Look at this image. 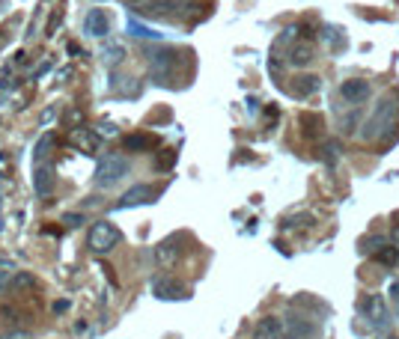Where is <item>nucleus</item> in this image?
Masks as SVG:
<instances>
[{
	"label": "nucleus",
	"instance_id": "8",
	"mask_svg": "<svg viewBox=\"0 0 399 339\" xmlns=\"http://www.w3.org/2000/svg\"><path fill=\"white\" fill-rule=\"evenodd\" d=\"M176 51H155L152 54V74L158 84H167L173 78V72H176Z\"/></svg>",
	"mask_w": 399,
	"mask_h": 339
},
{
	"label": "nucleus",
	"instance_id": "4",
	"mask_svg": "<svg viewBox=\"0 0 399 339\" xmlns=\"http://www.w3.org/2000/svg\"><path fill=\"white\" fill-rule=\"evenodd\" d=\"M119 230L114 223H107V220H102V223H93V230H90V238H86V244H90V250L93 253H110L117 244H119Z\"/></svg>",
	"mask_w": 399,
	"mask_h": 339
},
{
	"label": "nucleus",
	"instance_id": "10",
	"mask_svg": "<svg viewBox=\"0 0 399 339\" xmlns=\"http://www.w3.org/2000/svg\"><path fill=\"white\" fill-rule=\"evenodd\" d=\"M283 331H286L283 339H316L313 324H310L307 319H298V316L286 319V321H283Z\"/></svg>",
	"mask_w": 399,
	"mask_h": 339
},
{
	"label": "nucleus",
	"instance_id": "3",
	"mask_svg": "<svg viewBox=\"0 0 399 339\" xmlns=\"http://www.w3.org/2000/svg\"><path fill=\"white\" fill-rule=\"evenodd\" d=\"M360 316L367 319V324L372 331H379L384 333L391 328V312H388V304H384V298L381 295H364L360 298Z\"/></svg>",
	"mask_w": 399,
	"mask_h": 339
},
{
	"label": "nucleus",
	"instance_id": "7",
	"mask_svg": "<svg viewBox=\"0 0 399 339\" xmlns=\"http://www.w3.org/2000/svg\"><path fill=\"white\" fill-rule=\"evenodd\" d=\"M340 95L346 98L348 105H364L367 98L372 95V86H369V81H360V78H352V81H343L340 84Z\"/></svg>",
	"mask_w": 399,
	"mask_h": 339
},
{
	"label": "nucleus",
	"instance_id": "15",
	"mask_svg": "<svg viewBox=\"0 0 399 339\" xmlns=\"http://www.w3.org/2000/svg\"><path fill=\"white\" fill-rule=\"evenodd\" d=\"M98 60H102L107 69H114V66H119V62L126 60V48H122L119 42H114V39H107L102 45V51H98Z\"/></svg>",
	"mask_w": 399,
	"mask_h": 339
},
{
	"label": "nucleus",
	"instance_id": "19",
	"mask_svg": "<svg viewBox=\"0 0 399 339\" xmlns=\"http://www.w3.org/2000/svg\"><path fill=\"white\" fill-rule=\"evenodd\" d=\"M340 158H343V143L340 140H328L325 146H322V161H325L328 167H334Z\"/></svg>",
	"mask_w": 399,
	"mask_h": 339
},
{
	"label": "nucleus",
	"instance_id": "34",
	"mask_svg": "<svg viewBox=\"0 0 399 339\" xmlns=\"http://www.w3.org/2000/svg\"><path fill=\"white\" fill-rule=\"evenodd\" d=\"M381 339H396V336H381Z\"/></svg>",
	"mask_w": 399,
	"mask_h": 339
},
{
	"label": "nucleus",
	"instance_id": "14",
	"mask_svg": "<svg viewBox=\"0 0 399 339\" xmlns=\"http://www.w3.org/2000/svg\"><path fill=\"white\" fill-rule=\"evenodd\" d=\"M179 253H182L179 238H167V241H161V244H158V250H155V262L167 268V265H173V262L179 259Z\"/></svg>",
	"mask_w": 399,
	"mask_h": 339
},
{
	"label": "nucleus",
	"instance_id": "27",
	"mask_svg": "<svg viewBox=\"0 0 399 339\" xmlns=\"http://www.w3.org/2000/svg\"><path fill=\"white\" fill-rule=\"evenodd\" d=\"M98 134H102V137H117V125L114 122H102V125H98Z\"/></svg>",
	"mask_w": 399,
	"mask_h": 339
},
{
	"label": "nucleus",
	"instance_id": "29",
	"mask_svg": "<svg viewBox=\"0 0 399 339\" xmlns=\"http://www.w3.org/2000/svg\"><path fill=\"white\" fill-rule=\"evenodd\" d=\"M388 295H391L393 307H396V304H399V280H391V286H388Z\"/></svg>",
	"mask_w": 399,
	"mask_h": 339
},
{
	"label": "nucleus",
	"instance_id": "11",
	"mask_svg": "<svg viewBox=\"0 0 399 339\" xmlns=\"http://www.w3.org/2000/svg\"><path fill=\"white\" fill-rule=\"evenodd\" d=\"M286 331H283V321L277 316H266L256 321L254 328V339H283Z\"/></svg>",
	"mask_w": 399,
	"mask_h": 339
},
{
	"label": "nucleus",
	"instance_id": "18",
	"mask_svg": "<svg viewBox=\"0 0 399 339\" xmlns=\"http://www.w3.org/2000/svg\"><path fill=\"white\" fill-rule=\"evenodd\" d=\"M126 30L131 36H137V39H161V33H155L152 27H146V24H140L137 18H126Z\"/></svg>",
	"mask_w": 399,
	"mask_h": 339
},
{
	"label": "nucleus",
	"instance_id": "33",
	"mask_svg": "<svg viewBox=\"0 0 399 339\" xmlns=\"http://www.w3.org/2000/svg\"><path fill=\"white\" fill-rule=\"evenodd\" d=\"M393 310H396V319H399V304H396V307H393Z\"/></svg>",
	"mask_w": 399,
	"mask_h": 339
},
{
	"label": "nucleus",
	"instance_id": "9",
	"mask_svg": "<svg viewBox=\"0 0 399 339\" xmlns=\"http://www.w3.org/2000/svg\"><path fill=\"white\" fill-rule=\"evenodd\" d=\"M84 33L86 36H96V39H102V36L110 33V18L105 15V9H90L84 18Z\"/></svg>",
	"mask_w": 399,
	"mask_h": 339
},
{
	"label": "nucleus",
	"instance_id": "13",
	"mask_svg": "<svg viewBox=\"0 0 399 339\" xmlns=\"http://www.w3.org/2000/svg\"><path fill=\"white\" fill-rule=\"evenodd\" d=\"M122 146H126V152H152L158 146V137L155 134H129L126 140H122Z\"/></svg>",
	"mask_w": 399,
	"mask_h": 339
},
{
	"label": "nucleus",
	"instance_id": "17",
	"mask_svg": "<svg viewBox=\"0 0 399 339\" xmlns=\"http://www.w3.org/2000/svg\"><path fill=\"white\" fill-rule=\"evenodd\" d=\"M54 146H57V137H54V134H42V137H39V143H36V149H33V164H36V167L45 164Z\"/></svg>",
	"mask_w": 399,
	"mask_h": 339
},
{
	"label": "nucleus",
	"instance_id": "6",
	"mask_svg": "<svg viewBox=\"0 0 399 339\" xmlns=\"http://www.w3.org/2000/svg\"><path fill=\"white\" fill-rule=\"evenodd\" d=\"M155 197H158V191H155L152 185H134V187H129V191L119 197L117 208H134V206H146V203H152Z\"/></svg>",
	"mask_w": 399,
	"mask_h": 339
},
{
	"label": "nucleus",
	"instance_id": "31",
	"mask_svg": "<svg viewBox=\"0 0 399 339\" xmlns=\"http://www.w3.org/2000/svg\"><path fill=\"white\" fill-rule=\"evenodd\" d=\"M391 244L399 247V226H393V230H391Z\"/></svg>",
	"mask_w": 399,
	"mask_h": 339
},
{
	"label": "nucleus",
	"instance_id": "2",
	"mask_svg": "<svg viewBox=\"0 0 399 339\" xmlns=\"http://www.w3.org/2000/svg\"><path fill=\"white\" fill-rule=\"evenodd\" d=\"M131 173V164H129V158L126 155H105L102 161H98V167H96V185L98 187H110V185H117L122 182L126 175Z\"/></svg>",
	"mask_w": 399,
	"mask_h": 339
},
{
	"label": "nucleus",
	"instance_id": "24",
	"mask_svg": "<svg viewBox=\"0 0 399 339\" xmlns=\"http://www.w3.org/2000/svg\"><path fill=\"white\" fill-rule=\"evenodd\" d=\"M176 164V149H161V155L155 158V170H170Z\"/></svg>",
	"mask_w": 399,
	"mask_h": 339
},
{
	"label": "nucleus",
	"instance_id": "25",
	"mask_svg": "<svg viewBox=\"0 0 399 339\" xmlns=\"http://www.w3.org/2000/svg\"><path fill=\"white\" fill-rule=\"evenodd\" d=\"M72 143H74V146H84L86 152H96V140H93V137L86 134L84 128H81V131H72Z\"/></svg>",
	"mask_w": 399,
	"mask_h": 339
},
{
	"label": "nucleus",
	"instance_id": "23",
	"mask_svg": "<svg viewBox=\"0 0 399 339\" xmlns=\"http://www.w3.org/2000/svg\"><path fill=\"white\" fill-rule=\"evenodd\" d=\"M33 286H36L33 274H27V271H15V277H12V288H15V292H24V288H33Z\"/></svg>",
	"mask_w": 399,
	"mask_h": 339
},
{
	"label": "nucleus",
	"instance_id": "26",
	"mask_svg": "<svg viewBox=\"0 0 399 339\" xmlns=\"http://www.w3.org/2000/svg\"><path fill=\"white\" fill-rule=\"evenodd\" d=\"M12 277H15V271H12L9 265L0 268V292H6V288H12Z\"/></svg>",
	"mask_w": 399,
	"mask_h": 339
},
{
	"label": "nucleus",
	"instance_id": "1",
	"mask_svg": "<svg viewBox=\"0 0 399 339\" xmlns=\"http://www.w3.org/2000/svg\"><path fill=\"white\" fill-rule=\"evenodd\" d=\"M396 119H399V93L396 90H388L379 105L372 107V117L364 122V131H360V140L367 143H376V140H393L399 134L396 131Z\"/></svg>",
	"mask_w": 399,
	"mask_h": 339
},
{
	"label": "nucleus",
	"instance_id": "28",
	"mask_svg": "<svg viewBox=\"0 0 399 339\" xmlns=\"http://www.w3.org/2000/svg\"><path fill=\"white\" fill-rule=\"evenodd\" d=\"M355 125H358V113H352L348 119H343V131L346 134H355Z\"/></svg>",
	"mask_w": 399,
	"mask_h": 339
},
{
	"label": "nucleus",
	"instance_id": "22",
	"mask_svg": "<svg viewBox=\"0 0 399 339\" xmlns=\"http://www.w3.org/2000/svg\"><path fill=\"white\" fill-rule=\"evenodd\" d=\"M295 93L298 95H310V93H316L319 90V78L316 74H301V78H295Z\"/></svg>",
	"mask_w": 399,
	"mask_h": 339
},
{
	"label": "nucleus",
	"instance_id": "20",
	"mask_svg": "<svg viewBox=\"0 0 399 339\" xmlns=\"http://www.w3.org/2000/svg\"><path fill=\"white\" fill-rule=\"evenodd\" d=\"M372 259L381 262V265H388V268H396V265H399V247H393V244L381 247L379 253H372Z\"/></svg>",
	"mask_w": 399,
	"mask_h": 339
},
{
	"label": "nucleus",
	"instance_id": "12",
	"mask_svg": "<svg viewBox=\"0 0 399 339\" xmlns=\"http://www.w3.org/2000/svg\"><path fill=\"white\" fill-rule=\"evenodd\" d=\"M33 191L39 194V197H48L54 191V170L48 167V164H39L33 170Z\"/></svg>",
	"mask_w": 399,
	"mask_h": 339
},
{
	"label": "nucleus",
	"instance_id": "16",
	"mask_svg": "<svg viewBox=\"0 0 399 339\" xmlns=\"http://www.w3.org/2000/svg\"><path fill=\"white\" fill-rule=\"evenodd\" d=\"M316 57H313V45L310 42H298V45H292V51H289V62L295 69H301V66H310Z\"/></svg>",
	"mask_w": 399,
	"mask_h": 339
},
{
	"label": "nucleus",
	"instance_id": "32",
	"mask_svg": "<svg viewBox=\"0 0 399 339\" xmlns=\"http://www.w3.org/2000/svg\"><path fill=\"white\" fill-rule=\"evenodd\" d=\"M0 339H18L15 333H0Z\"/></svg>",
	"mask_w": 399,
	"mask_h": 339
},
{
	"label": "nucleus",
	"instance_id": "5",
	"mask_svg": "<svg viewBox=\"0 0 399 339\" xmlns=\"http://www.w3.org/2000/svg\"><path fill=\"white\" fill-rule=\"evenodd\" d=\"M152 295L161 300H182L188 298V286H182L176 277H158L152 280Z\"/></svg>",
	"mask_w": 399,
	"mask_h": 339
},
{
	"label": "nucleus",
	"instance_id": "30",
	"mask_svg": "<svg viewBox=\"0 0 399 339\" xmlns=\"http://www.w3.org/2000/svg\"><path fill=\"white\" fill-rule=\"evenodd\" d=\"M63 223H66V226H81V223H84V215H74V211H72V215H63Z\"/></svg>",
	"mask_w": 399,
	"mask_h": 339
},
{
	"label": "nucleus",
	"instance_id": "21",
	"mask_svg": "<svg viewBox=\"0 0 399 339\" xmlns=\"http://www.w3.org/2000/svg\"><path fill=\"white\" fill-rule=\"evenodd\" d=\"M298 125L304 128V137H316V128H322V117H316V113H301Z\"/></svg>",
	"mask_w": 399,
	"mask_h": 339
}]
</instances>
